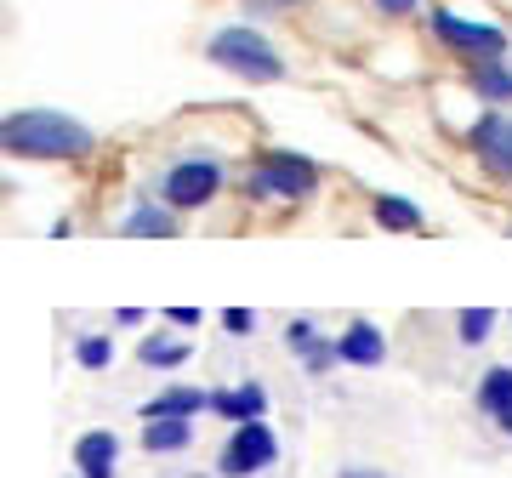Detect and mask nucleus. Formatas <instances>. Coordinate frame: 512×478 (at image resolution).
<instances>
[{
	"label": "nucleus",
	"instance_id": "1",
	"mask_svg": "<svg viewBox=\"0 0 512 478\" xmlns=\"http://www.w3.org/2000/svg\"><path fill=\"white\" fill-rule=\"evenodd\" d=\"M0 143H6V154H23V160H80V154H92L97 137L74 114L23 109V114H6Z\"/></svg>",
	"mask_w": 512,
	"mask_h": 478
},
{
	"label": "nucleus",
	"instance_id": "2",
	"mask_svg": "<svg viewBox=\"0 0 512 478\" xmlns=\"http://www.w3.org/2000/svg\"><path fill=\"white\" fill-rule=\"evenodd\" d=\"M205 57H211L217 69L239 74V80H256V86H274V80H285V57H279L268 40L256 35L251 23H228V29H217V35L205 40Z\"/></svg>",
	"mask_w": 512,
	"mask_h": 478
},
{
	"label": "nucleus",
	"instance_id": "3",
	"mask_svg": "<svg viewBox=\"0 0 512 478\" xmlns=\"http://www.w3.org/2000/svg\"><path fill=\"white\" fill-rule=\"evenodd\" d=\"M313 188H319V166L308 154H291V148H268L251 171L256 200H308Z\"/></svg>",
	"mask_w": 512,
	"mask_h": 478
},
{
	"label": "nucleus",
	"instance_id": "4",
	"mask_svg": "<svg viewBox=\"0 0 512 478\" xmlns=\"http://www.w3.org/2000/svg\"><path fill=\"white\" fill-rule=\"evenodd\" d=\"M217 188H222V166L200 154V160H177V166L165 171L160 194L171 211H200V205L217 200Z\"/></svg>",
	"mask_w": 512,
	"mask_h": 478
},
{
	"label": "nucleus",
	"instance_id": "5",
	"mask_svg": "<svg viewBox=\"0 0 512 478\" xmlns=\"http://www.w3.org/2000/svg\"><path fill=\"white\" fill-rule=\"evenodd\" d=\"M433 35H439L444 46H456L461 57H473V63L507 52V29H495V23H473V18H456V12H433Z\"/></svg>",
	"mask_w": 512,
	"mask_h": 478
},
{
	"label": "nucleus",
	"instance_id": "6",
	"mask_svg": "<svg viewBox=\"0 0 512 478\" xmlns=\"http://www.w3.org/2000/svg\"><path fill=\"white\" fill-rule=\"evenodd\" d=\"M274 456H279V444L268 433V422H239V433L228 439L217 467H222V478H251L262 467H274Z\"/></svg>",
	"mask_w": 512,
	"mask_h": 478
},
{
	"label": "nucleus",
	"instance_id": "7",
	"mask_svg": "<svg viewBox=\"0 0 512 478\" xmlns=\"http://www.w3.org/2000/svg\"><path fill=\"white\" fill-rule=\"evenodd\" d=\"M473 154L495 177H512V120L507 114H484L473 126Z\"/></svg>",
	"mask_w": 512,
	"mask_h": 478
},
{
	"label": "nucleus",
	"instance_id": "8",
	"mask_svg": "<svg viewBox=\"0 0 512 478\" xmlns=\"http://www.w3.org/2000/svg\"><path fill=\"white\" fill-rule=\"evenodd\" d=\"M114 456H120V439L114 433H86V439L74 444L80 478H114Z\"/></svg>",
	"mask_w": 512,
	"mask_h": 478
},
{
	"label": "nucleus",
	"instance_id": "9",
	"mask_svg": "<svg viewBox=\"0 0 512 478\" xmlns=\"http://www.w3.org/2000/svg\"><path fill=\"white\" fill-rule=\"evenodd\" d=\"M205 405H211V393H200V387H165L160 399H148L143 405V422H160V416H183V422H194Z\"/></svg>",
	"mask_w": 512,
	"mask_h": 478
},
{
	"label": "nucleus",
	"instance_id": "10",
	"mask_svg": "<svg viewBox=\"0 0 512 478\" xmlns=\"http://www.w3.org/2000/svg\"><path fill=\"white\" fill-rule=\"evenodd\" d=\"M262 387H222V393H211V410H222L228 422H262Z\"/></svg>",
	"mask_w": 512,
	"mask_h": 478
},
{
	"label": "nucleus",
	"instance_id": "11",
	"mask_svg": "<svg viewBox=\"0 0 512 478\" xmlns=\"http://www.w3.org/2000/svg\"><path fill=\"white\" fill-rule=\"evenodd\" d=\"M336 348H342L348 365H382V359H387V342H382L376 325H348V336H342Z\"/></svg>",
	"mask_w": 512,
	"mask_h": 478
},
{
	"label": "nucleus",
	"instance_id": "12",
	"mask_svg": "<svg viewBox=\"0 0 512 478\" xmlns=\"http://www.w3.org/2000/svg\"><path fill=\"white\" fill-rule=\"evenodd\" d=\"M473 92L484 97V103H512V69L501 63V57L473 63Z\"/></svg>",
	"mask_w": 512,
	"mask_h": 478
},
{
	"label": "nucleus",
	"instance_id": "13",
	"mask_svg": "<svg viewBox=\"0 0 512 478\" xmlns=\"http://www.w3.org/2000/svg\"><path fill=\"white\" fill-rule=\"evenodd\" d=\"M188 439H194V422H183V416H160V422H143V444H148V450H183Z\"/></svg>",
	"mask_w": 512,
	"mask_h": 478
},
{
	"label": "nucleus",
	"instance_id": "14",
	"mask_svg": "<svg viewBox=\"0 0 512 478\" xmlns=\"http://www.w3.org/2000/svg\"><path fill=\"white\" fill-rule=\"evenodd\" d=\"M370 211H376V222H382V228H404V234H410V228H421V205L399 200V194H376V200H370Z\"/></svg>",
	"mask_w": 512,
	"mask_h": 478
},
{
	"label": "nucleus",
	"instance_id": "15",
	"mask_svg": "<svg viewBox=\"0 0 512 478\" xmlns=\"http://www.w3.org/2000/svg\"><path fill=\"white\" fill-rule=\"evenodd\" d=\"M478 405H484V410H495V416H512V370H507V365L484 370V387H478Z\"/></svg>",
	"mask_w": 512,
	"mask_h": 478
},
{
	"label": "nucleus",
	"instance_id": "16",
	"mask_svg": "<svg viewBox=\"0 0 512 478\" xmlns=\"http://www.w3.org/2000/svg\"><path fill=\"white\" fill-rule=\"evenodd\" d=\"M291 342L302 348V359H308L313 370H325L330 359H342V348H330V342H319V336H313L308 319H296V325H291Z\"/></svg>",
	"mask_w": 512,
	"mask_h": 478
},
{
	"label": "nucleus",
	"instance_id": "17",
	"mask_svg": "<svg viewBox=\"0 0 512 478\" xmlns=\"http://www.w3.org/2000/svg\"><path fill=\"white\" fill-rule=\"evenodd\" d=\"M126 234L131 239H165V234H171V211H160V205H137V211H131V217H126Z\"/></svg>",
	"mask_w": 512,
	"mask_h": 478
},
{
	"label": "nucleus",
	"instance_id": "18",
	"mask_svg": "<svg viewBox=\"0 0 512 478\" xmlns=\"http://www.w3.org/2000/svg\"><path fill=\"white\" fill-rule=\"evenodd\" d=\"M183 359H188V342H171V336H148V342H143V365L177 370Z\"/></svg>",
	"mask_w": 512,
	"mask_h": 478
},
{
	"label": "nucleus",
	"instance_id": "19",
	"mask_svg": "<svg viewBox=\"0 0 512 478\" xmlns=\"http://www.w3.org/2000/svg\"><path fill=\"white\" fill-rule=\"evenodd\" d=\"M74 359H80L86 370H103V365L114 359V342H109V336H80V348H74Z\"/></svg>",
	"mask_w": 512,
	"mask_h": 478
},
{
	"label": "nucleus",
	"instance_id": "20",
	"mask_svg": "<svg viewBox=\"0 0 512 478\" xmlns=\"http://www.w3.org/2000/svg\"><path fill=\"white\" fill-rule=\"evenodd\" d=\"M490 325H495V313H490V308L461 313V342H467V348H473V342H484V336H490Z\"/></svg>",
	"mask_w": 512,
	"mask_h": 478
},
{
	"label": "nucleus",
	"instance_id": "21",
	"mask_svg": "<svg viewBox=\"0 0 512 478\" xmlns=\"http://www.w3.org/2000/svg\"><path fill=\"white\" fill-rule=\"evenodd\" d=\"M222 325H228L234 336H245V331L256 325V313H251V308H228V313H222Z\"/></svg>",
	"mask_w": 512,
	"mask_h": 478
},
{
	"label": "nucleus",
	"instance_id": "22",
	"mask_svg": "<svg viewBox=\"0 0 512 478\" xmlns=\"http://www.w3.org/2000/svg\"><path fill=\"white\" fill-rule=\"evenodd\" d=\"M376 12H387V18H410L416 0H376Z\"/></svg>",
	"mask_w": 512,
	"mask_h": 478
},
{
	"label": "nucleus",
	"instance_id": "23",
	"mask_svg": "<svg viewBox=\"0 0 512 478\" xmlns=\"http://www.w3.org/2000/svg\"><path fill=\"white\" fill-rule=\"evenodd\" d=\"M165 319L171 325H200V308H165Z\"/></svg>",
	"mask_w": 512,
	"mask_h": 478
},
{
	"label": "nucleus",
	"instance_id": "24",
	"mask_svg": "<svg viewBox=\"0 0 512 478\" xmlns=\"http://www.w3.org/2000/svg\"><path fill=\"white\" fill-rule=\"evenodd\" d=\"M256 6H296V0H256Z\"/></svg>",
	"mask_w": 512,
	"mask_h": 478
},
{
	"label": "nucleus",
	"instance_id": "25",
	"mask_svg": "<svg viewBox=\"0 0 512 478\" xmlns=\"http://www.w3.org/2000/svg\"><path fill=\"white\" fill-rule=\"evenodd\" d=\"M342 478H370V473H359V467H348V473H342Z\"/></svg>",
	"mask_w": 512,
	"mask_h": 478
},
{
	"label": "nucleus",
	"instance_id": "26",
	"mask_svg": "<svg viewBox=\"0 0 512 478\" xmlns=\"http://www.w3.org/2000/svg\"><path fill=\"white\" fill-rule=\"evenodd\" d=\"M501 427H507V433H512V416H501Z\"/></svg>",
	"mask_w": 512,
	"mask_h": 478
}]
</instances>
